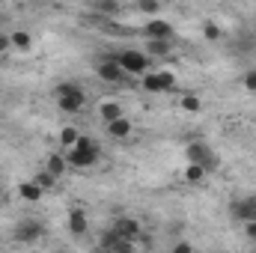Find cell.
<instances>
[{
    "mask_svg": "<svg viewBox=\"0 0 256 253\" xmlns=\"http://www.w3.org/2000/svg\"><path fill=\"white\" fill-rule=\"evenodd\" d=\"M78 140H80V128H74V126H63L60 131H57V143L63 146L66 152H68V149H72V146H74Z\"/></svg>",
    "mask_w": 256,
    "mask_h": 253,
    "instance_id": "cell-17",
    "label": "cell"
},
{
    "mask_svg": "<svg viewBox=\"0 0 256 253\" xmlns=\"http://www.w3.org/2000/svg\"><path fill=\"white\" fill-rule=\"evenodd\" d=\"M230 214H232L236 220H242V224H254L256 220V194L238 200V202H232V206H230Z\"/></svg>",
    "mask_w": 256,
    "mask_h": 253,
    "instance_id": "cell-9",
    "label": "cell"
},
{
    "mask_svg": "<svg viewBox=\"0 0 256 253\" xmlns=\"http://www.w3.org/2000/svg\"><path fill=\"white\" fill-rule=\"evenodd\" d=\"M137 9H140L143 15H149V21H152V18L161 12V3H158V0H140V3H137Z\"/></svg>",
    "mask_w": 256,
    "mask_h": 253,
    "instance_id": "cell-24",
    "label": "cell"
},
{
    "mask_svg": "<svg viewBox=\"0 0 256 253\" xmlns=\"http://www.w3.org/2000/svg\"><path fill=\"white\" fill-rule=\"evenodd\" d=\"M96 74H98L104 84H122V80H126V72L120 68V63H116L114 57L102 60V63H98V68H96Z\"/></svg>",
    "mask_w": 256,
    "mask_h": 253,
    "instance_id": "cell-10",
    "label": "cell"
},
{
    "mask_svg": "<svg viewBox=\"0 0 256 253\" xmlns=\"http://www.w3.org/2000/svg\"><path fill=\"white\" fill-rule=\"evenodd\" d=\"M179 110L182 114H200L202 110V98L196 92H182L179 96Z\"/></svg>",
    "mask_w": 256,
    "mask_h": 253,
    "instance_id": "cell-18",
    "label": "cell"
},
{
    "mask_svg": "<svg viewBox=\"0 0 256 253\" xmlns=\"http://www.w3.org/2000/svg\"><path fill=\"white\" fill-rule=\"evenodd\" d=\"M114 236L116 238H128V242H137L140 238V232H143V226H140V220L137 218H131V214H120L116 220H114Z\"/></svg>",
    "mask_w": 256,
    "mask_h": 253,
    "instance_id": "cell-7",
    "label": "cell"
},
{
    "mask_svg": "<svg viewBox=\"0 0 256 253\" xmlns=\"http://www.w3.org/2000/svg\"><path fill=\"white\" fill-rule=\"evenodd\" d=\"M143 33H146L149 42H170L173 39V24L164 21V18H152V21L143 24Z\"/></svg>",
    "mask_w": 256,
    "mask_h": 253,
    "instance_id": "cell-8",
    "label": "cell"
},
{
    "mask_svg": "<svg viewBox=\"0 0 256 253\" xmlns=\"http://www.w3.org/2000/svg\"><path fill=\"white\" fill-rule=\"evenodd\" d=\"M9 42H12V51H18V54L33 51V33H27V30H12Z\"/></svg>",
    "mask_w": 256,
    "mask_h": 253,
    "instance_id": "cell-14",
    "label": "cell"
},
{
    "mask_svg": "<svg viewBox=\"0 0 256 253\" xmlns=\"http://www.w3.org/2000/svg\"><path fill=\"white\" fill-rule=\"evenodd\" d=\"M244 236L256 244V220H254V224H244Z\"/></svg>",
    "mask_w": 256,
    "mask_h": 253,
    "instance_id": "cell-29",
    "label": "cell"
},
{
    "mask_svg": "<svg viewBox=\"0 0 256 253\" xmlns=\"http://www.w3.org/2000/svg\"><path fill=\"white\" fill-rule=\"evenodd\" d=\"M146 48H149V60L152 57H170V51H173L170 42H149Z\"/></svg>",
    "mask_w": 256,
    "mask_h": 253,
    "instance_id": "cell-21",
    "label": "cell"
},
{
    "mask_svg": "<svg viewBox=\"0 0 256 253\" xmlns=\"http://www.w3.org/2000/svg\"><path fill=\"white\" fill-rule=\"evenodd\" d=\"M18 196H21L24 202H39V200L45 196V190L39 188L33 179H27V182H21V185H18Z\"/></svg>",
    "mask_w": 256,
    "mask_h": 253,
    "instance_id": "cell-16",
    "label": "cell"
},
{
    "mask_svg": "<svg viewBox=\"0 0 256 253\" xmlns=\"http://www.w3.org/2000/svg\"><path fill=\"white\" fill-rule=\"evenodd\" d=\"M202 36H206V42H220L224 39V27L218 21H202Z\"/></svg>",
    "mask_w": 256,
    "mask_h": 253,
    "instance_id": "cell-20",
    "label": "cell"
},
{
    "mask_svg": "<svg viewBox=\"0 0 256 253\" xmlns=\"http://www.w3.org/2000/svg\"><path fill=\"white\" fill-rule=\"evenodd\" d=\"M104 134L110 137V140H128L131 134H134V122L122 116V120H114V122H108L104 126Z\"/></svg>",
    "mask_w": 256,
    "mask_h": 253,
    "instance_id": "cell-12",
    "label": "cell"
},
{
    "mask_svg": "<svg viewBox=\"0 0 256 253\" xmlns=\"http://www.w3.org/2000/svg\"><path fill=\"white\" fill-rule=\"evenodd\" d=\"M208 173L200 167V164H185V170H182V179L188 182V185H196V182H202Z\"/></svg>",
    "mask_w": 256,
    "mask_h": 253,
    "instance_id": "cell-19",
    "label": "cell"
},
{
    "mask_svg": "<svg viewBox=\"0 0 256 253\" xmlns=\"http://www.w3.org/2000/svg\"><path fill=\"white\" fill-rule=\"evenodd\" d=\"M54 253H68V250H54Z\"/></svg>",
    "mask_w": 256,
    "mask_h": 253,
    "instance_id": "cell-30",
    "label": "cell"
},
{
    "mask_svg": "<svg viewBox=\"0 0 256 253\" xmlns=\"http://www.w3.org/2000/svg\"><path fill=\"white\" fill-rule=\"evenodd\" d=\"M242 86H244L248 92H256V68H248V72L242 74Z\"/></svg>",
    "mask_w": 256,
    "mask_h": 253,
    "instance_id": "cell-25",
    "label": "cell"
},
{
    "mask_svg": "<svg viewBox=\"0 0 256 253\" xmlns=\"http://www.w3.org/2000/svg\"><path fill=\"white\" fill-rule=\"evenodd\" d=\"M108 253H137V244L128 242V238H116V242L108 248Z\"/></svg>",
    "mask_w": 256,
    "mask_h": 253,
    "instance_id": "cell-22",
    "label": "cell"
},
{
    "mask_svg": "<svg viewBox=\"0 0 256 253\" xmlns=\"http://www.w3.org/2000/svg\"><path fill=\"white\" fill-rule=\"evenodd\" d=\"M122 116H126L122 102H114V98L98 102V120H102V126H108V122H114V120H122Z\"/></svg>",
    "mask_w": 256,
    "mask_h": 253,
    "instance_id": "cell-11",
    "label": "cell"
},
{
    "mask_svg": "<svg viewBox=\"0 0 256 253\" xmlns=\"http://www.w3.org/2000/svg\"><path fill=\"white\" fill-rule=\"evenodd\" d=\"M98 158H102V146H98V140L90 137V134H80V140L66 152V161H68V167H74V170H86V167L98 164Z\"/></svg>",
    "mask_w": 256,
    "mask_h": 253,
    "instance_id": "cell-1",
    "label": "cell"
},
{
    "mask_svg": "<svg viewBox=\"0 0 256 253\" xmlns=\"http://www.w3.org/2000/svg\"><path fill=\"white\" fill-rule=\"evenodd\" d=\"M54 98H57V108L63 110L66 116L80 114V110H84V104H86L84 86H80V84H74V80H63V84H57V86H54Z\"/></svg>",
    "mask_w": 256,
    "mask_h": 253,
    "instance_id": "cell-2",
    "label": "cell"
},
{
    "mask_svg": "<svg viewBox=\"0 0 256 253\" xmlns=\"http://www.w3.org/2000/svg\"><path fill=\"white\" fill-rule=\"evenodd\" d=\"M140 84H143V90H146V92H152V96H161V92H170V90H176V72H170V68L146 72V74L140 78Z\"/></svg>",
    "mask_w": 256,
    "mask_h": 253,
    "instance_id": "cell-5",
    "label": "cell"
},
{
    "mask_svg": "<svg viewBox=\"0 0 256 253\" xmlns=\"http://www.w3.org/2000/svg\"><path fill=\"white\" fill-rule=\"evenodd\" d=\"M170 253H194V248H191V242H185V238H182V242H176V244H173V250Z\"/></svg>",
    "mask_w": 256,
    "mask_h": 253,
    "instance_id": "cell-27",
    "label": "cell"
},
{
    "mask_svg": "<svg viewBox=\"0 0 256 253\" xmlns=\"http://www.w3.org/2000/svg\"><path fill=\"white\" fill-rule=\"evenodd\" d=\"M92 9H96V12H102V15H114V12L120 9V3H114V0H104V3H96Z\"/></svg>",
    "mask_w": 256,
    "mask_h": 253,
    "instance_id": "cell-26",
    "label": "cell"
},
{
    "mask_svg": "<svg viewBox=\"0 0 256 253\" xmlns=\"http://www.w3.org/2000/svg\"><path fill=\"white\" fill-rule=\"evenodd\" d=\"M250 253H256V248H254V250H250Z\"/></svg>",
    "mask_w": 256,
    "mask_h": 253,
    "instance_id": "cell-31",
    "label": "cell"
},
{
    "mask_svg": "<svg viewBox=\"0 0 256 253\" xmlns=\"http://www.w3.org/2000/svg\"><path fill=\"white\" fill-rule=\"evenodd\" d=\"M86 230H90L86 212H84V208H68V232L80 238V236H86Z\"/></svg>",
    "mask_w": 256,
    "mask_h": 253,
    "instance_id": "cell-13",
    "label": "cell"
},
{
    "mask_svg": "<svg viewBox=\"0 0 256 253\" xmlns=\"http://www.w3.org/2000/svg\"><path fill=\"white\" fill-rule=\"evenodd\" d=\"M12 51V42H9V33H0V57Z\"/></svg>",
    "mask_w": 256,
    "mask_h": 253,
    "instance_id": "cell-28",
    "label": "cell"
},
{
    "mask_svg": "<svg viewBox=\"0 0 256 253\" xmlns=\"http://www.w3.org/2000/svg\"><path fill=\"white\" fill-rule=\"evenodd\" d=\"M185 158H188V164H200L206 173H214L218 170V164H220V158L212 152V146L208 143H202V140H194L185 146Z\"/></svg>",
    "mask_w": 256,
    "mask_h": 253,
    "instance_id": "cell-3",
    "label": "cell"
},
{
    "mask_svg": "<svg viewBox=\"0 0 256 253\" xmlns=\"http://www.w3.org/2000/svg\"><path fill=\"white\" fill-rule=\"evenodd\" d=\"M42 238H45V226H42L36 218H24V220H18L15 230H12V242H15V244H39Z\"/></svg>",
    "mask_w": 256,
    "mask_h": 253,
    "instance_id": "cell-6",
    "label": "cell"
},
{
    "mask_svg": "<svg viewBox=\"0 0 256 253\" xmlns=\"http://www.w3.org/2000/svg\"><path fill=\"white\" fill-rule=\"evenodd\" d=\"M33 182H36V185H39L42 190H51L54 185H57V179H54V176H51L48 170H39V173L33 176Z\"/></svg>",
    "mask_w": 256,
    "mask_h": 253,
    "instance_id": "cell-23",
    "label": "cell"
},
{
    "mask_svg": "<svg viewBox=\"0 0 256 253\" xmlns=\"http://www.w3.org/2000/svg\"><path fill=\"white\" fill-rule=\"evenodd\" d=\"M42 170H48L54 179H60V176H66V170H68V161H66V155H60V152H51L45 158V167Z\"/></svg>",
    "mask_w": 256,
    "mask_h": 253,
    "instance_id": "cell-15",
    "label": "cell"
},
{
    "mask_svg": "<svg viewBox=\"0 0 256 253\" xmlns=\"http://www.w3.org/2000/svg\"><path fill=\"white\" fill-rule=\"evenodd\" d=\"M116 63H120V68L128 74H146L149 72V66H152V60H149V54H143V51H137V48H126V51H120L116 57H114Z\"/></svg>",
    "mask_w": 256,
    "mask_h": 253,
    "instance_id": "cell-4",
    "label": "cell"
}]
</instances>
